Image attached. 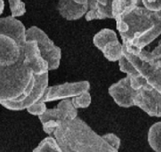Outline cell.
<instances>
[{"label":"cell","instance_id":"cell-1","mask_svg":"<svg viewBox=\"0 0 161 152\" xmlns=\"http://www.w3.org/2000/svg\"><path fill=\"white\" fill-rule=\"evenodd\" d=\"M125 52L139 55L161 35V12H151L138 5L115 19Z\"/></svg>","mask_w":161,"mask_h":152},{"label":"cell","instance_id":"cell-2","mask_svg":"<svg viewBox=\"0 0 161 152\" xmlns=\"http://www.w3.org/2000/svg\"><path fill=\"white\" fill-rule=\"evenodd\" d=\"M53 136L63 152H117L79 117L60 125Z\"/></svg>","mask_w":161,"mask_h":152},{"label":"cell","instance_id":"cell-3","mask_svg":"<svg viewBox=\"0 0 161 152\" xmlns=\"http://www.w3.org/2000/svg\"><path fill=\"white\" fill-rule=\"evenodd\" d=\"M34 84L35 75L23 63V50L18 62L0 66V102L24 100Z\"/></svg>","mask_w":161,"mask_h":152},{"label":"cell","instance_id":"cell-4","mask_svg":"<svg viewBox=\"0 0 161 152\" xmlns=\"http://www.w3.org/2000/svg\"><path fill=\"white\" fill-rule=\"evenodd\" d=\"M44 132L53 136L54 131L63 123L78 117V110L73 106L70 99L62 100L53 109H47L43 115L39 116Z\"/></svg>","mask_w":161,"mask_h":152},{"label":"cell","instance_id":"cell-5","mask_svg":"<svg viewBox=\"0 0 161 152\" xmlns=\"http://www.w3.org/2000/svg\"><path fill=\"white\" fill-rule=\"evenodd\" d=\"M26 37L27 40L36 41L42 56L49 65L50 70H54L59 68L62 59V50L57 46H55V44L41 29L36 26L29 28L27 30Z\"/></svg>","mask_w":161,"mask_h":152},{"label":"cell","instance_id":"cell-6","mask_svg":"<svg viewBox=\"0 0 161 152\" xmlns=\"http://www.w3.org/2000/svg\"><path fill=\"white\" fill-rule=\"evenodd\" d=\"M133 106H136L151 117H161V93L145 83L135 90Z\"/></svg>","mask_w":161,"mask_h":152},{"label":"cell","instance_id":"cell-7","mask_svg":"<svg viewBox=\"0 0 161 152\" xmlns=\"http://www.w3.org/2000/svg\"><path fill=\"white\" fill-rule=\"evenodd\" d=\"M94 44L109 62H119L123 55V45L113 30L103 29L100 30L94 37Z\"/></svg>","mask_w":161,"mask_h":152},{"label":"cell","instance_id":"cell-8","mask_svg":"<svg viewBox=\"0 0 161 152\" xmlns=\"http://www.w3.org/2000/svg\"><path fill=\"white\" fill-rule=\"evenodd\" d=\"M89 90L90 83L88 81H78L52 85L47 87L40 100L47 103L54 100L71 99L85 92H88Z\"/></svg>","mask_w":161,"mask_h":152},{"label":"cell","instance_id":"cell-9","mask_svg":"<svg viewBox=\"0 0 161 152\" xmlns=\"http://www.w3.org/2000/svg\"><path fill=\"white\" fill-rule=\"evenodd\" d=\"M123 54L142 75L147 83L161 93V59L151 62H143L138 55H134L123 50Z\"/></svg>","mask_w":161,"mask_h":152},{"label":"cell","instance_id":"cell-10","mask_svg":"<svg viewBox=\"0 0 161 152\" xmlns=\"http://www.w3.org/2000/svg\"><path fill=\"white\" fill-rule=\"evenodd\" d=\"M49 82V75L48 73L42 75H35V84L31 92V94L27 96L24 100L21 101H3L0 104L5 109L9 110H27L31 105L35 104L38 100H41L45 94Z\"/></svg>","mask_w":161,"mask_h":152},{"label":"cell","instance_id":"cell-11","mask_svg":"<svg viewBox=\"0 0 161 152\" xmlns=\"http://www.w3.org/2000/svg\"><path fill=\"white\" fill-rule=\"evenodd\" d=\"M23 63L31 69L34 75L49 73V65L43 58L35 40H27L23 48Z\"/></svg>","mask_w":161,"mask_h":152},{"label":"cell","instance_id":"cell-12","mask_svg":"<svg viewBox=\"0 0 161 152\" xmlns=\"http://www.w3.org/2000/svg\"><path fill=\"white\" fill-rule=\"evenodd\" d=\"M135 90L130 83L129 76H126L117 83L111 84L109 88V94L117 104L123 108L133 106V97Z\"/></svg>","mask_w":161,"mask_h":152},{"label":"cell","instance_id":"cell-13","mask_svg":"<svg viewBox=\"0 0 161 152\" xmlns=\"http://www.w3.org/2000/svg\"><path fill=\"white\" fill-rule=\"evenodd\" d=\"M27 29L15 17L6 16L0 18V34L12 37L22 49L27 42Z\"/></svg>","mask_w":161,"mask_h":152},{"label":"cell","instance_id":"cell-14","mask_svg":"<svg viewBox=\"0 0 161 152\" xmlns=\"http://www.w3.org/2000/svg\"><path fill=\"white\" fill-rule=\"evenodd\" d=\"M22 50L14 38L0 34V66H9L18 62Z\"/></svg>","mask_w":161,"mask_h":152},{"label":"cell","instance_id":"cell-15","mask_svg":"<svg viewBox=\"0 0 161 152\" xmlns=\"http://www.w3.org/2000/svg\"><path fill=\"white\" fill-rule=\"evenodd\" d=\"M56 9L60 15L67 21H77L88 11V6L78 5L74 0H58Z\"/></svg>","mask_w":161,"mask_h":152},{"label":"cell","instance_id":"cell-16","mask_svg":"<svg viewBox=\"0 0 161 152\" xmlns=\"http://www.w3.org/2000/svg\"><path fill=\"white\" fill-rule=\"evenodd\" d=\"M85 18L87 21L94 20H104V19H114L112 12V0L108 5H101L95 0H89L88 11L86 14Z\"/></svg>","mask_w":161,"mask_h":152},{"label":"cell","instance_id":"cell-17","mask_svg":"<svg viewBox=\"0 0 161 152\" xmlns=\"http://www.w3.org/2000/svg\"><path fill=\"white\" fill-rule=\"evenodd\" d=\"M138 5H142L141 0H112V12L114 19L132 11Z\"/></svg>","mask_w":161,"mask_h":152},{"label":"cell","instance_id":"cell-18","mask_svg":"<svg viewBox=\"0 0 161 152\" xmlns=\"http://www.w3.org/2000/svg\"><path fill=\"white\" fill-rule=\"evenodd\" d=\"M148 142L155 152H161V121L151 126L148 132Z\"/></svg>","mask_w":161,"mask_h":152},{"label":"cell","instance_id":"cell-19","mask_svg":"<svg viewBox=\"0 0 161 152\" xmlns=\"http://www.w3.org/2000/svg\"><path fill=\"white\" fill-rule=\"evenodd\" d=\"M33 152H63V150L54 137L48 136L39 142L36 148L34 149Z\"/></svg>","mask_w":161,"mask_h":152},{"label":"cell","instance_id":"cell-20","mask_svg":"<svg viewBox=\"0 0 161 152\" xmlns=\"http://www.w3.org/2000/svg\"><path fill=\"white\" fill-rule=\"evenodd\" d=\"M73 106L78 110V109H86L89 107V105L92 102V96L88 92H85L81 95L75 96L70 99Z\"/></svg>","mask_w":161,"mask_h":152},{"label":"cell","instance_id":"cell-21","mask_svg":"<svg viewBox=\"0 0 161 152\" xmlns=\"http://www.w3.org/2000/svg\"><path fill=\"white\" fill-rule=\"evenodd\" d=\"M138 56L143 62H151V61H154V60L161 59V40L158 42L156 47L154 48L153 51L148 52V51L143 49L139 53Z\"/></svg>","mask_w":161,"mask_h":152},{"label":"cell","instance_id":"cell-22","mask_svg":"<svg viewBox=\"0 0 161 152\" xmlns=\"http://www.w3.org/2000/svg\"><path fill=\"white\" fill-rule=\"evenodd\" d=\"M119 66L120 71L126 74V76H136L139 75V72L136 70L135 66L130 62V61L123 54L119 61Z\"/></svg>","mask_w":161,"mask_h":152},{"label":"cell","instance_id":"cell-23","mask_svg":"<svg viewBox=\"0 0 161 152\" xmlns=\"http://www.w3.org/2000/svg\"><path fill=\"white\" fill-rule=\"evenodd\" d=\"M11 14L13 17H20L25 14L26 6L21 0H8Z\"/></svg>","mask_w":161,"mask_h":152},{"label":"cell","instance_id":"cell-24","mask_svg":"<svg viewBox=\"0 0 161 152\" xmlns=\"http://www.w3.org/2000/svg\"><path fill=\"white\" fill-rule=\"evenodd\" d=\"M47 110V103L44 102V101H41V100H38V101L36 102L35 104L31 105V107H29V108L27 109L28 112H29L30 114H31V115L34 116H37V117L43 115V114L46 112V110Z\"/></svg>","mask_w":161,"mask_h":152},{"label":"cell","instance_id":"cell-25","mask_svg":"<svg viewBox=\"0 0 161 152\" xmlns=\"http://www.w3.org/2000/svg\"><path fill=\"white\" fill-rule=\"evenodd\" d=\"M104 139L106 140V142L109 143L111 147L114 149L117 152L119 151L120 144H121V141H120L119 137L117 136L116 134L112 133H109L103 135Z\"/></svg>","mask_w":161,"mask_h":152},{"label":"cell","instance_id":"cell-26","mask_svg":"<svg viewBox=\"0 0 161 152\" xmlns=\"http://www.w3.org/2000/svg\"><path fill=\"white\" fill-rule=\"evenodd\" d=\"M142 5L151 12H161V0H141Z\"/></svg>","mask_w":161,"mask_h":152},{"label":"cell","instance_id":"cell-27","mask_svg":"<svg viewBox=\"0 0 161 152\" xmlns=\"http://www.w3.org/2000/svg\"><path fill=\"white\" fill-rule=\"evenodd\" d=\"M78 5H84V6H88L89 0H74Z\"/></svg>","mask_w":161,"mask_h":152},{"label":"cell","instance_id":"cell-28","mask_svg":"<svg viewBox=\"0 0 161 152\" xmlns=\"http://www.w3.org/2000/svg\"><path fill=\"white\" fill-rule=\"evenodd\" d=\"M97 3H99V4H101V5H108L109 2L111 1V0H95Z\"/></svg>","mask_w":161,"mask_h":152},{"label":"cell","instance_id":"cell-29","mask_svg":"<svg viewBox=\"0 0 161 152\" xmlns=\"http://www.w3.org/2000/svg\"><path fill=\"white\" fill-rule=\"evenodd\" d=\"M4 8H5V3H4V0H0V15L3 14V12H4Z\"/></svg>","mask_w":161,"mask_h":152}]
</instances>
